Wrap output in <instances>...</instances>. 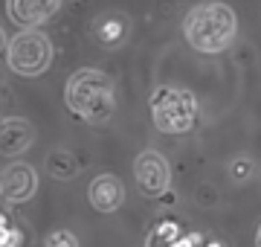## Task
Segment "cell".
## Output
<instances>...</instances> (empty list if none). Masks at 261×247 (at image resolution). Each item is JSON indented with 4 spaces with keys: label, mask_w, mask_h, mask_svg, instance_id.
Segmentation results:
<instances>
[{
    "label": "cell",
    "mask_w": 261,
    "mask_h": 247,
    "mask_svg": "<svg viewBox=\"0 0 261 247\" xmlns=\"http://www.w3.org/2000/svg\"><path fill=\"white\" fill-rule=\"evenodd\" d=\"M67 105L87 122H105L113 114V82L99 70H82L67 82Z\"/></svg>",
    "instance_id": "1"
},
{
    "label": "cell",
    "mask_w": 261,
    "mask_h": 247,
    "mask_svg": "<svg viewBox=\"0 0 261 247\" xmlns=\"http://www.w3.org/2000/svg\"><path fill=\"white\" fill-rule=\"evenodd\" d=\"M186 41L200 53H221L235 35V15L224 3H206L186 15Z\"/></svg>",
    "instance_id": "2"
},
{
    "label": "cell",
    "mask_w": 261,
    "mask_h": 247,
    "mask_svg": "<svg viewBox=\"0 0 261 247\" xmlns=\"http://www.w3.org/2000/svg\"><path fill=\"white\" fill-rule=\"evenodd\" d=\"M151 114H154V125L160 131L180 134L189 131L197 119V102L195 96L177 87H160L154 99H151Z\"/></svg>",
    "instance_id": "3"
},
{
    "label": "cell",
    "mask_w": 261,
    "mask_h": 247,
    "mask_svg": "<svg viewBox=\"0 0 261 247\" xmlns=\"http://www.w3.org/2000/svg\"><path fill=\"white\" fill-rule=\"evenodd\" d=\"M53 58V47L41 32H20L9 47V64L20 76H38L44 73Z\"/></svg>",
    "instance_id": "4"
},
{
    "label": "cell",
    "mask_w": 261,
    "mask_h": 247,
    "mask_svg": "<svg viewBox=\"0 0 261 247\" xmlns=\"http://www.w3.org/2000/svg\"><path fill=\"white\" fill-rule=\"evenodd\" d=\"M134 178L145 195H160L168 186V166L157 152H142L134 163Z\"/></svg>",
    "instance_id": "5"
},
{
    "label": "cell",
    "mask_w": 261,
    "mask_h": 247,
    "mask_svg": "<svg viewBox=\"0 0 261 247\" xmlns=\"http://www.w3.org/2000/svg\"><path fill=\"white\" fill-rule=\"evenodd\" d=\"M35 186H38V175L27 163H12L9 169L3 171V181H0V192H6L12 201H29L35 195Z\"/></svg>",
    "instance_id": "6"
},
{
    "label": "cell",
    "mask_w": 261,
    "mask_h": 247,
    "mask_svg": "<svg viewBox=\"0 0 261 247\" xmlns=\"http://www.w3.org/2000/svg\"><path fill=\"white\" fill-rule=\"evenodd\" d=\"M87 198H90V204H93L99 212H113V209L122 204V198H125V189H122L119 178H113V175H99V178H93V183H90Z\"/></svg>",
    "instance_id": "7"
},
{
    "label": "cell",
    "mask_w": 261,
    "mask_h": 247,
    "mask_svg": "<svg viewBox=\"0 0 261 247\" xmlns=\"http://www.w3.org/2000/svg\"><path fill=\"white\" fill-rule=\"evenodd\" d=\"M61 0H9V15L20 27H35L53 18Z\"/></svg>",
    "instance_id": "8"
},
{
    "label": "cell",
    "mask_w": 261,
    "mask_h": 247,
    "mask_svg": "<svg viewBox=\"0 0 261 247\" xmlns=\"http://www.w3.org/2000/svg\"><path fill=\"white\" fill-rule=\"evenodd\" d=\"M32 140H35V128L32 125L23 122V119H9L0 128V154L12 157V154L27 152L32 145Z\"/></svg>",
    "instance_id": "9"
},
{
    "label": "cell",
    "mask_w": 261,
    "mask_h": 247,
    "mask_svg": "<svg viewBox=\"0 0 261 247\" xmlns=\"http://www.w3.org/2000/svg\"><path fill=\"white\" fill-rule=\"evenodd\" d=\"M47 169L53 171L56 178H73V175H75V160H73V154L64 152V149H58V152H49Z\"/></svg>",
    "instance_id": "10"
},
{
    "label": "cell",
    "mask_w": 261,
    "mask_h": 247,
    "mask_svg": "<svg viewBox=\"0 0 261 247\" xmlns=\"http://www.w3.org/2000/svg\"><path fill=\"white\" fill-rule=\"evenodd\" d=\"M47 247H79V241H75L73 233H67V230H56V233H49L47 241H44Z\"/></svg>",
    "instance_id": "11"
},
{
    "label": "cell",
    "mask_w": 261,
    "mask_h": 247,
    "mask_svg": "<svg viewBox=\"0 0 261 247\" xmlns=\"http://www.w3.org/2000/svg\"><path fill=\"white\" fill-rule=\"evenodd\" d=\"M122 35V23L119 20H111V23H105L102 27V38L105 41H116Z\"/></svg>",
    "instance_id": "12"
},
{
    "label": "cell",
    "mask_w": 261,
    "mask_h": 247,
    "mask_svg": "<svg viewBox=\"0 0 261 247\" xmlns=\"http://www.w3.org/2000/svg\"><path fill=\"white\" fill-rule=\"evenodd\" d=\"M250 175V163H235L232 166V178H247Z\"/></svg>",
    "instance_id": "13"
}]
</instances>
